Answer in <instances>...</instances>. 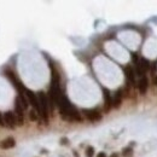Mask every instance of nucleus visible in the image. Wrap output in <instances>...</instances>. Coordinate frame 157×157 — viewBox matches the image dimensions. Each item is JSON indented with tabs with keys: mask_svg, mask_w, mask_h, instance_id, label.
Masks as SVG:
<instances>
[{
	"mask_svg": "<svg viewBox=\"0 0 157 157\" xmlns=\"http://www.w3.org/2000/svg\"><path fill=\"white\" fill-rule=\"evenodd\" d=\"M122 155H123V157H129L130 155H133V149L132 148H126V149H123Z\"/></svg>",
	"mask_w": 157,
	"mask_h": 157,
	"instance_id": "obj_12",
	"label": "nucleus"
},
{
	"mask_svg": "<svg viewBox=\"0 0 157 157\" xmlns=\"http://www.w3.org/2000/svg\"><path fill=\"white\" fill-rule=\"evenodd\" d=\"M16 145V140L14 138H7L3 141H0V148L1 149H11Z\"/></svg>",
	"mask_w": 157,
	"mask_h": 157,
	"instance_id": "obj_9",
	"label": "nucleus"
},
{
	"mask_svg": "<svg viewBox=\"0 0 157 157\" xmlns=\"http://www.w3.org/2000/svg\"><path fill=\"white\" fill-rule=\"evenodd\" d=\"M139 65H140L143 71H146L150 68V60H148L146 58H141L140 62H139Z\"/></svg>",
	"mask_w": 157,
	"mask_h": 157,
	"instance_id": "obj_10",
	"label": "nucleus"
},
{
	"mask_svg": "<svg viewBox=\"0 0 157 157\" xmlns=\"http://www.w3.org/2000/svg\"><path fill=\"white\" fill-rule=\"evenodd\" d=\"M153 84L157 86V76H155V78H153Z\"/></svg>",
	"mask_w": 157,
	"mask_h": 157,
	"instance_id": "obj_17",
	"label": "nucleus"
},
{
	"mask_svg": "<svg viewBox=\"0 0 157 157\" xmlns=\"http://www.w3.org/2000/svg\"><path fill=\"white\" fill-rule=\"evenodd\" d=\"M148 87H149V81H148V78L145 76H143L139 82H138V88H139V92L141 94H145L146 93V91H148Z\"/></svg>",
	"mask_w": 157,
	"mask_h": 157,
	"instance_id": "obj_8",
	"label": "nucleus"
},
{
	"mask_svg": "<svg viewBox=\"0 0 157 157\" xmlns=\"http://www.w3.org/2000/svg\"><path fill=\"white\" fill-rule=\"evenodd\" d=\"M29 117H30V120H33V121H36V119H37V112H36L35 110L30 111V114H29Z\"/></svg>",
	"mask_w": 157,
	"mask_h": 157,
	"instance_id": "obj_13",
	"label": "nucleus"
},
{
	"mask_svg": "<svg viewBox=\"0 0 157 157\" xmlns=\"http://www.w3.org/2000/svg\"><path fill=\"white\" fill-rule=\"evenodd\" d=\"M97 157H107V155L104 153V152H99V153L97 155Z\"/></svg>",
	"mask_w": 157,
	"mask_h": 157,
	"instance_id": "obj_15",
	"label": "nucleus"
},
{
	"mask_svg": "<svg viewBox=\"0 0 157 157\" xmlns=\"http://www.w3.org/2000/svg\"><path fill=\"white\" fill-rule=\"evenodd\" d=\"M85 152H86V157H93L94 156V148L93 146H87Z\"/></svg>",
	"mask_w": 157,
	"mask_h": 157,
	"instance_id": "obj_11",
	"label": "nucleus"
},
{
	"mask_svg": "<svg viewBox=\"0 0 157 157\" xmlns=\"http://www.w3.org/2000/svg\"><path fill=\"white\" fill-rule=\"evenodd\" d=\"M125 74H126L127 81L130 82L132 85H134V84H135V73H134L133 68L129 67V65H127V67L125 68Z\"/></svg>",
	"mask_w": 157,
	"mask_h": 157,
	"instance_id": "obj_7",
	"label": "nucleus"
},
{
	"mask_svg": "<svg viewBox=\"0 0 157 157\" xmlns=\"http://www.w3.org/2000/svg\"><path fill=\"white\" fill-rule=\"evenodd\" d=\"M37 98H39V104H40V112H41L42 117L45 119V121H47V117H48V99H47V96L44 92H39Z\"/></svg>",
	"mask_w": 157,
	"mask_h": 157,
	"instance_id": "obj_2",
	"label": "nucleus"
},
{
	"mask_svg": "<svg viewBox=\"0 0 157 157\" xmlns=\"http://www.w3.org/2000/svg\"><path fill=\"white\" fill-rule=\"evenodd\" d=\"M3 121H4V123H5V126H7V127H10V128H14L17 123V117H16V115L12 112V111H7V112H5L4 114V116H3Z\"/></svg>",
	"mask_w": 157,
	"mask_h": 157,
	"instance_id": "obj_4",
	"label": "nucleus"
},
{
	"mask_svg": "<svg viewBox=\"0 0 157 157\" xmlns=\"http://www.w3.org/2000/svg\"><path fill=\"white\" fill-rule=\"evenodd\" d=\"M122 97H123V91L122 88L117 89L115 94H114V98H112V107L114 108H119L122 103Z\"/></svg>",
	"mask_w": 157,
	"mask_h": 157,
	"instance_id": "obj_5",
	"label": "nucleus"
},
{
	"mask_svg": "<svg viewBox=\"0 0 157 157\" xmlns=\"http://www.w3.org/2000/svg\"><path fill=\"white\" fill-rule=\"evenodd\" d=\"M110 157H119V155H117V153H112Z\"/></svg>",
	"mask_w": 157,
	"mask_h": 157,
	"instance_id": "obj_18",
	"label": "nucleus"
},
{
	"mask_svg": "<svg viewBox=\"0 0 157 157\" xmlns=\"http://www.w3.org/2000/svg\"><path fill=\"white\" fill-rule=\"evenodd\" d=\"M60 144H62V145H67V144H68V139L67 138H62L60 139Z\"/></svg>",
	"mask_w": 157,
	"mask_h": 157,
	"instance_id": "obj_14",
	"label": "nucleus"
},
{
	"mask_svg": "<svg viewBox=\"0 0 157 157\" xmlns=\"http://www.w3.org/2000/svg\"><path fill=\"white\" fill-rule=\"evenodd\" d=\"M103 97H104V103H105V111H108L111 107H112V98L110 97V92L109 89L103 88Z\"/></svg>",
	"mask_w": 157,
	"mask_h": 157,
	"instance_id": "obj_6",
	"label": "nucleus"
},
{
	"mask_svg": "<svg viewBox=\"0 0 157 157\" xmlns=\"http://www.w3.org/2000/svg\"><path fill=\"white\" fill-rule=\"evenodd\" d=\"M0 125H4V121H3V115L0 114Z\"/></svg>",
	"mask_w": 157,
	"mask_h": 157,
	"instance_id": "obj_16",
	"label": "nucleus"
},
{
	"mask_svg": "<svg viewBox=\"0 0 157 157\" xmlns=\"http://www.w3.org/2000/svg\"><path fill=\"white\" fill-rule=\"evenodd\" d=\"M58 108L60 111V116L63 120L67 121H81V116L78 114V111L71 105V103L67 99L65 96H62Z\"/></svg>",
	"mask_w": 157,
	"mask_h": 157,
	"instance_id": "obj_1",
	"label": "nucleus"
},
{
	"mask_svg": "<svg viewBox=\"0 0 157 157\" xmlns=\"http://www.w3.org/2000/svg\"><path fill=\"white\" fill-rule=\"evenodd\" d=\"M84 115L86 116V119L89 120L91 122H97L102 120V114L97 109H85Z\"/></svg>",
	"mask_w": 157,
	"mask_h": 157,
	"instance_id": "obj_3",
	"label": "nucleus"
}]
</instances>
